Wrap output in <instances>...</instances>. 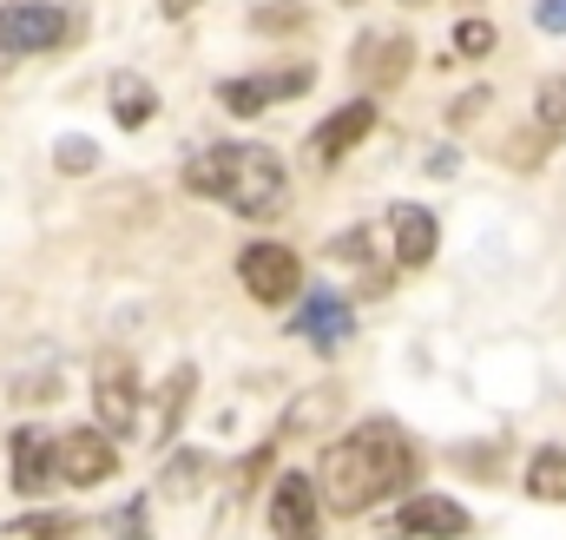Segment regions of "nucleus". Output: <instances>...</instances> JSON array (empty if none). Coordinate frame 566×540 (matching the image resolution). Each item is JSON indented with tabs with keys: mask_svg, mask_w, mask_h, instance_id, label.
Instances as JSON below:
<instances>
[{
	"mask_svg": "<svg viewBox=\"0 0 566 540\" xmlns=\"http://www.w3.org/2000/svg\"><path fill=\"white\" fill-rule=\"evenodd\" d=\"M409 481H416V448L396 422H369V428L329 442V455L316 468V495L336 515H369L389 495H402Z\"/></svg>",
	"mask_w": 566,
	"mask_h": 540,
	"instance_id": "obj_1",
	"label": "nucleus"
},
{
	"mask_svg": "<svg viewBox=\"0 0 566 540\" xmlns=\"http://www.w3.org/2000/svg\"><path fill=\"white\" fill-rule=\"evenodd\" d=\"M185 185L198 198L231 205L238 218H277L283 211V165L271 145H211L191 158Z\"/></svg>",
	"mask_w": 566,
	"mask_h": 540,
	"instance_id": "obj_2",
	"label": "nucleus"
},
{
	"mask_svg": "<svg viewBox=\"0 0 566 540\" xmlns=\"http://www.w3.org/2000/svg\"><path fill=\"white\" fill-rule=\"evenodd\" d=\"M80 33V20L53 0H13L0 7V53H53Z\"/></svg>",
	"mask_w": 566,
	"mask_h": 540,
	"instance_id": "obj_3",
	"label": "nucleus"
},
{
	"mask_svg": "<svg viewBox=\"0 0 566 540\" xmlns=\"http://www.w3.org/2000/svg\"><path fill=\"white\" fill-rule=\"evenodd\" d=\"M53 468H60L66 488H99V481H113L119 448H113L106 428H66V435L53 442Z\"/></svg>",
	"mask_w": 566,
	"mask_h": 540,
	"instance_id": "obj_4",
	"label": "nucleus"
},
{
	"mask_svg": "<svg viewBox=\"0 0 566 540\" xmlns=\"http://www.w3.org/2000/svg\"><path fill=\"white\" fill-rule=\"evenodd\" d=\"M93 408H99L106 435H133L139 428V376H133L126 356H99V370H93Z\"/></svg>",
	"mask_w": 566,
	"mask_h": 540,
	"instance_id": "obj_5",
	"label": "nucleus"
},
{
	"mask_svg": "<svg viewBox=\"0 0 566 540\" xmlns=\"http://www.w3.org/2000/svg\"><path fill=\"white\" fill-rule=\"evenodd\" d=\"M238 277H244V290H251L258 303H290V297L303 290V264H296L290 245H251V251L238 258Z\"/></svg>",
	"mask_w": 566,
	"mask_h": 540,
	"instance_id": "obj_6",
	"label": "nucleus"
},
{
	"mask_svg": "<svg viewBox=\"0 0 566 540\" xmlns=\"http://www.w3.org/2000/svg\"><path fill=\"white\" fill-rule=\"evenodd\" d=\"M303 86H310V66H283V73H258V80H224L218 86V106L238 113V120H258L264 106H277V100L303 93Z\"/></svg>",
	"mask_w": 566,
	"mask_h": 540,
	"instance_id": "obj_7",
	"label": "nucleus"
},
{
	"mask_svg": "<svg viewBox=\"0 0 566 540\" xmlns=\"http://www.w3.org/2000/svg\"><path fill=\"white\" fill-rule=\"evenodd\" d=\"M271 534L277 540H323L316 534V481H310V475H277V495H271Z\"/></svg>",
	"mask_w": 566,
	"mask_h": 540,
	"instance_id": "obj_8",
	"label": "nucleus"
},
{
	"mask_svg": "<svg viewBox=\"0 0 566 540\" xmlns=\"http://www.w3.org/2000/svg\"><path fill=\"white\" fill-rule=\"evenodd\" d=\"M7 461H13V488H20V495H46V488H60V468H53V442H46V428H13Z\"/></svg>",
	"mask_w": 566,
	"mask_h": 540,
	"instance_id": "obj_9",
	"label": "nucleus"
},
{
	"mask_svg": "<svg viewBox=\"0 0 566 540\" xmlns=\"http://www.w3.org/2000/svg\"><path fill=\"white\" fill-rule=\"evenodd\" d=\"M369 133H376V106H369V100H349L343 113H329V120L310 133V158H316V165H336L349 145H363Z\"/></svg>",
	"mask_w": 566,
	"mask_h": 540,
	"instance_id": "obj_10",
	"label": "nucleus"
},
{
	"mask_svg": "<svg viewBox=\"0 0 566 540\" xmlns=\"http://www.w3.org/2000/svg\"><path fill=\"white\" fill-rule=\"evenodd\" d=\"M402 534L461 540V534H468V508H461V501H448V495H416V501L402 508V521H396V540H402Z\"/></svg>",
	"mask_w": 566,
	"mask_h": 540,
	"instance_id": "obj_11",
	"label": "nucleus"
},
{
	"mask_svg": "<svg viewBox=\"0 0 566 540\" xmlns=\"http://www.w3.org/2000/svg\"><path fill=\"white\" fill-rule=\"evenodd\" d=\"M290 330H296L303 343H316V350H343L356 323H349V303H343V297L316 290V297H310V303L296 310V323H290Z\"/></svg>",
	"mask_w": 566,
	"mask_h": 540,
	"instance_id": "obj_12",
	"label": "nucleus"
},
{
	"mask_svg": "<svg viewBox=\"0 0 566 540\" xmlns=\"http://www.w3.org/2000/svg\"><path fill=\"white\" fill-rule=\"evenodd\" d=\"M389 218H396V264H402V270H422L428 258H434V245H441L434 211H422V205H396Z\"/></svg>",
	"mask_w": 566,
	"mask_h": 540,
	"instance_id": "obj_13",
	"label": "nucleus"
},
{
	"mask_svg": "<svg viewBox=\"0 0 566 540\" xmlns=\"http://www.w3.org/2000/svg\"><path fill=\"white\" fill-rule=\"evenodd\" d=\"M151 113H158V93L145 86L139 73H113V120H119L126 133H139Z\"/></svg>",
	"mask_w": 566,
	"mask_h": 540,
	"instance_id": "obj_14",
	"label": "nucleus"
},
{
	"mask_svg": "<svg viewBox=\"0 0 566 540\" xmlns=\"http://www.w3.org/2000/svg\"><path fill=\"white\" fill-rule=\"evenodd\" d=\"M191 376H198L191 363H178V370H171V383H165V396H158V415H151V428H145L151 442H171L178 415H185V403H191Z\"/></svg>",
	"mask_w": 566,
	"mask_h": 540,
	"instance_id": "obj_15",
	"label": "nucleus"
},
{
	"mask_svg": "<svg viewBox=\"0 0 566 540\" xmlns=\"http://www.w3.org/2000/svg\"><path fill=\"white\" fill-rule=\"evenodd\" d=\"M527 495L534 501H566V448H541L527 461Z\"/></svg>",
	"mask_w": 566,
	"mask_h": 540,
	"instance_id": "obj_16",
	"label": "nucleus"
},
{
	"mask_svg": "<svg viewBox=\"0 0 566 540\" xmlns=\"http://www.w3.org/2000/svg\"><path fill=\"white\" fill-rule=\"evenodd\" d=\"M198 475H205V455H191V448H185V455H171V461H165L158 488H165L171 501H191V495H198Z\"/></svg>",
	"mask_w": 566,
	"mask_h": 540,
	"instance_id": "obj_17",
	"label": "nucleus"
},
{
	"mask_svg": "<svg viewBox=\"0 0 566 540\" xmlns=\"http://www.w3.org/2000/svg\"><path fill=\"white\" fill-rule=\"evenodd\" d=\"M356 46L376 53V86H396V80H402V60L416 53L409 40H356Z\"/></svg>",
	"mask_w": 566,
	"mask_h": 540,
	"instance_id": "obj_18",
	"label": "nucleus"
},
{
	"mask_svg": "<svg viewBox=\"0 0 566 540\" xmlns=\"http://www.w3.org/2000/svg\"><path fill=\"white\" fill-rule=\"evenodd\" d=\"M53 158H60V172H73V178H80V172H93V165H99V145H93V138H60V145H53Z\"/></svg>",
	"mask_w": 566,
	"mask_h": 540,
	"instance_id": "obj_19",
	"label": "nucleus"
},
{
	"mask_svg": "<svg viewBox=\"0 0 566 540\" xmlns=\"http://www.w3.org/2000/svg\"><path fill=\"white\" fill-rule=\"evenodd\" d=\"M541 126H547V133H566V73H554V80L541 86Z\"/></svg>",
	"mask_w": 566,
	"mask_h": 540,
	"instance_id": "obj_20",
	"label": "nucleus"
},
{
	"mask_svg": "<svg viewBox=\"0 0 566 540\" xmlns=\"http://www.w3.org/2000/svg\"><path fill=\"white\" fill-rule=\"evenodd\" d=\"M106 528H113V540H151V528H145V495H133Z\"/></svg>",
	"mask_w": 566,
	"mask_h": 540,
	"instance_id": "obj_21",
	"label": "nucleus"
},
{
	"mask_svg": "<svg viewBox=\"0 0 566 540\" xmlns=\"http://www.w3.org/2000/svg\"><path fill=\"white\" fill-rule=\"evenodd\" d=\"M7 534H27V540H60V534H73V521H66V515H27V521H13Z\"/></svg>",
	"mask_w": 566,
	"mask_h": 540,
	"instance_id": "obj_22",
	"label": "nucleus"
},
{
	"mask_svg": "<svg viewBox=\"0 0 566 540\" xmlns=\"http://www.w3.org/2000/svg\"><path fill=\"white\" fill-rule=\"evenodd\" d=\"M494 46V27L488 20H461L454 27V53H488Z\"/></svg>",
	"mask_w": 566,
	"mask_h": 540,
	"instance_id": "obj_23",
	"label": "nucleus"
},
{
	"mask_svg": "<svg viewBox=\"0 0 566 540\" xmlns=\"http://www.w3.org/2000/svg\"><path fill=\"white\" fill-rule=\"evenodd\" d=\"M264 468H271V448L244 455V461H238V481H231V488H238V495H244V488H258V475H264Z\"/></svg>",
	"mask_w": 566,
	"mask_h": 540,
	"instance_id": "obj_24",
	"label": "nucleus"
},
{
	"mask_svg": "<svg viewBox=\"0 0 566 540\" xmlns=\"http://www.w3.org/2000/svg\"><path fill=\"white\" fill-rule=\"evenodd\" d=\"M534 20H541L547 33H566V0H541V7H534Z\"/></svg>",
	"mask_w": 566,
	"mask_h": 540,
	"instance_id": "obj_25",
	"label": "nucleus"
},
{
	"mask_svg": "<svg viewBox=\"0 0 566 540\" xmlns=\"http://www.w3.org/2000/svg\"><path fill=\"white\" fill-rule=\"evenodd\" d=\"M191 7H198V0H165V13H171V20H178V13H191Z\"/></svg>",
	"mask_w": 566,
	"mask_h": 540,
	"instance_id": "obj_26",
	"label": "nucleus"
}]
</instances>
